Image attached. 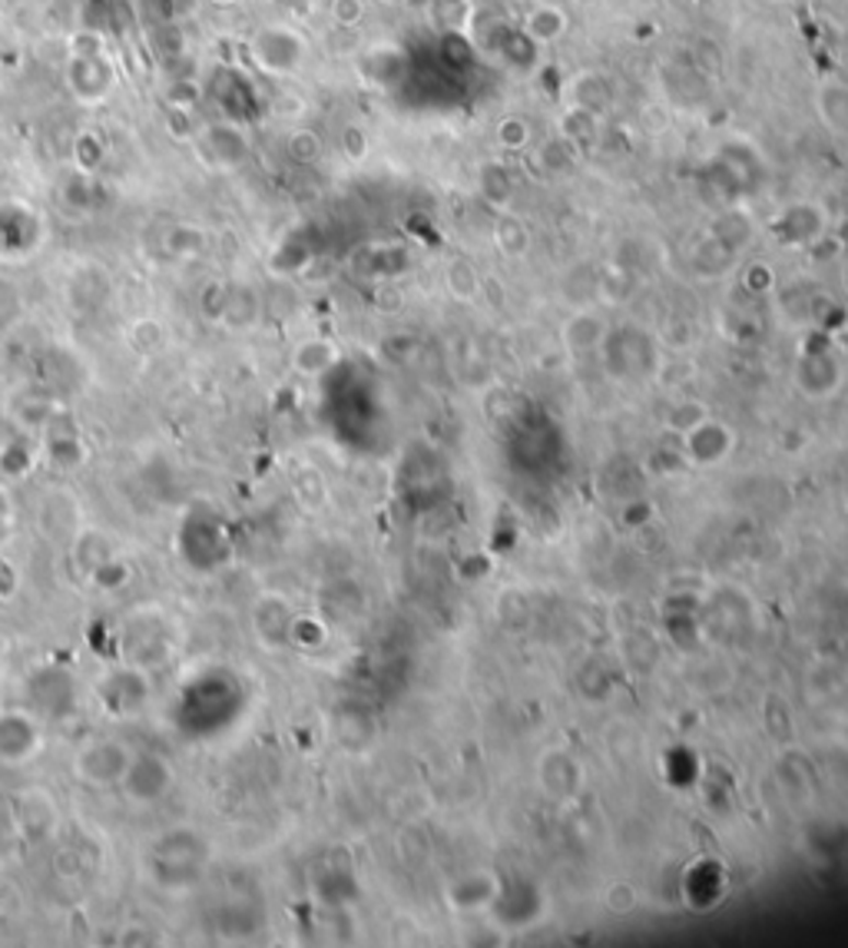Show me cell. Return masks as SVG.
Listing matches in <instances>:
<instances>
[{
    "instance_id": "5b68a950",
    "label": "cell",
    "mask_w": 848,
    "mask_h": 948,
    "mask_svg": "<svg viewBox=\"0 0 848 948\" xmlns=\"http://www.w3.org/2000/svg\"><path fill=\"white\" fill-rule=\"evenodd\" d=\"M434 11L441 27H464L467 24V0H434Z\"/></svg>"
},
{
    "instance_id": "3957f363",
    "label": "cell",
    "mask_w": 848,
    "mask_h": 948,
    "mask_svg": "<svg viewBox=\"0 0 848 948\" xmlns=\"http://www.w3.org/2000/svg\"><path fill=\"white\" fill-rule=\"evenodd\" d=\"M495 240H498V246L508 256H524L527 246H531V232H527V226L518 216H501L498 229H495Z\"/></svg>"
},
{
    "instance_id": "8992f818",
    "label": "cell",
    "mask_w": 848,
    "mask_h": 948,
    "mask_svg": "<svg viewBox=\"0 0 848 948\" xmlns=\"http://www.w3.org/2000/svg\"><path fill=\"white\" fill-rule=\"evenodd\" d=\"M498 140L504 143V147H524L527 140H531V130H527V124L524 120H504L501 127H498Z\"/></svg>"
},
{
    "instance_id": "7a4b0ae2",
    "label": "cell",
    "mask_w": 848,
    "mask_h": 948,
    "mask_svg": "<svg viewBox=\"0 0 848 948\" xmlns=\"http://www.w3.org/2000/svg\"><path fill=\"white\" fill-rule=\"evenodd\" d=\"M567 31V18L557 4H544V8H534L524 21V34L534 41V44H554L560 41Z\"/></svg>"
},
{
    "instance_id": "ba28073f",
    "label": "cell",
    "mask_w": 848,
    "mask_h": 948,
    "mask_svg": "<svg viewBox=\"0 0 848 948\" xmlns=\"http://www.w3.org/2000/svg\"><path fill=\"white\" fill-rule=\"evenodd\" d=\"M385 4H408V0H385Z\"/></svg>"
},
{
    "instance_id": "52a82bcc",
    "label": "cell",
    "mask_w": 848,
    "mask_h": 948,
    "mask_svg": "<svg viewBox=\"0 0 848 948\" xmlns=\"http://www.w3.org/2000/svg\"><path fill=\"white\" fill-rule=\"evenodd\" d=\"M335 18L338 24H355L361 18V4L358 0H335Z\"/></svg>"
},
{
    "instance_id": "277c9868",
    "label": "cell",
    "mask_w": 848,
    "mask_h": 948,
    "mask_svg": "<svg viewBox=\"0 0 848 948\" xmlns=\"http://www.w3.org/2000/svg\"><path fill=\"white\" fill-rule=\"evenodd\" d=\"M477 286H480V279H477V273H474L471 263L454 259V263L448 266V289H451L457 299H474V296H477Z\"/></svg>"
},
{
    "instance_id": "6da1fadb",
    "label": "cell",
    "mask_w": 848,
    "mask_h": 948,
    "mask_svg": "<svg viewBox=\"0 0 848 948\" xmlns=\"http://www.w3.org/2000/svg\"><path fill=\"white\" fill-rule=\"evenodd\" d=\"M818 116L828 134L848 137V83L845 80H825L818 86Z\"/></svg>"
}]
</instances>
